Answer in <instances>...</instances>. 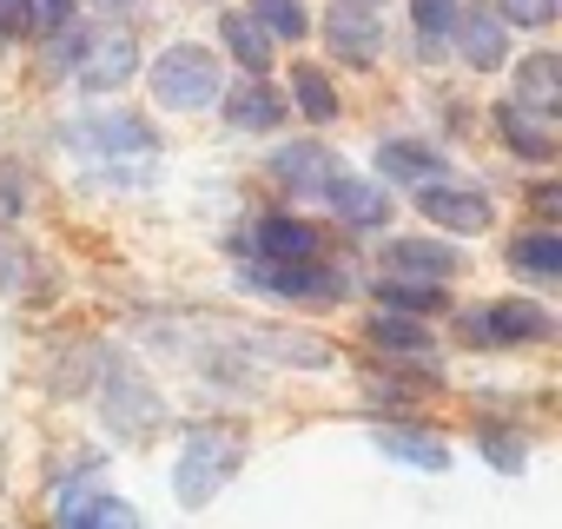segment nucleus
<instances>
[{"instance_id": "23", "label": "nucleus", "mask_w": 562, "mask_h": 529, "mask_svg": "<svg viewBox=\"0 0 562 529\" xmlns=\"http://www.w3.org/2000/svg\"><path fill=\"white\" fill-rule=\"evenodd\" d=\"M371 338H378L384 351H397V358H424V351H430V331H424L417 318H397V312H378V318H371Z\"/></svg>"}, {"instance_id": "20", "label": "nucleus", "mask_w": 562, "mask_h": 529, "mask_svg": "<svg viewBox=\"0 0 562 529\" xmlns=\"http://www.w3.org/2000/svg\"><path fill=\"white\" fill-rule=\"evenodd\" d=\"M509 264L529 279H555L562 272V238L555 232H522V238H509Z\"/></svg>"}, {"instance_id": "3", "label": "nucleus", "mask_w": 562, "mask_h": 529, "mask_svg": "<svg viewBox=\"0 0 562 529\" xmlns=\"http://www.w3.org/2000/svg\"><path fill=\"white\" fill-rule=\"evenodd\" d=\"M549 331H555V318L542 305H529V299H503V305L463 318V338H476V345H536Z\"/></svg>"}, {"instance_id": "27", "label": "nucleus", "mask_w": 562, "mask_h": 529, "mask_svg": "<svg viewBox=\"0 0 562 529\" xmlns=\"http://www.w3.org/2000/svg\"><path fill=\"white\" fill-rule=\"evenodd\" d=\"M74 21V0H27V34H60Z\"/></svg>"}, {"instance_id": "19", "label": "nucleus", "mask_w": 562, "mask_h": 529, "mask_svg": "<svg viewBox=\"0 0 562 529\" xmlns=\"http://www.w3.org/2000/svg\"><path fill=\"white\" fill-rule=\"evenodd\" d=\"M251 21L265 41H305L312 34V14H305V0H245Z\"/></svg>"}, {"instance_id": "34", "label": "nucleus", "mask_w": 562, "mask_h": 529, "mask_svg": "<svg viewBox=\"0 0 562 529\" xmlns=\"http://www.w3.org/2000/svg\"><path fill=\"white\" fill-rule=\"evenodd\" d=\"M100 8H126V0H100Z\"/></svg>"}, {"instance_id": "4", "label": "nucleus", "mask_w": 562, "mask_h": 529, "mask_svg": "<svg viewBox=\"0 0 562 529\" xmlns=\"http://www.w3.org/2000/svg\"><path fill=\"white\" fill-rule=\"evenodd\" d=\"M457 47H463V60L476 67V74H496L503 67V54H509V27L496 21V8H457Z\"/></svg>"}, {"instance_id": "10", "label": "nucleus", "mask_w": 562, "mask_h": 529, "mask_svg": "<svg viewBox=\"0 0 562 529\" xmlns=\"http://www.w3.org/2000/svg\"><path fill=\"white\" fill-rule=\"evenodd\" d=\"M265 285L278 299H345V279L331 272V264H265Z\"/></svg>"}, {"instance_id": "28", "label": "nucleus", "mask_w": 562, "mask_h": 529, "mask_svg": "<svg viewBox=\"0 0 562 529\" xmlns=\"http://www.w3.org/2000/svg\"><path fill=\"white\" fill-rule=\"evenodd\" d=\"M74 529H139V516H133V503H113V496H106V503H93Z\"/></svg>"}, {"instance_id": "25", "label": "nucleus", "mask_w": 562, "mask_h": 529, "mask_svg": "<svg viewBox=\"0 0 562 529\" xmlns=\"http://www.w3.org/2000/svg\"><path fill=\"white\" fill-rule=\"evenodd\" d=\"M378 305L404 318V312H437V305H443V292H437V285H404V279H384V285H378Z\"/></svg>"}, {"instance_id": "5", "label": "nucleus", "mask_w": 562, "mask_h": 529, "mask_svg": "<svg viewBox=\"0 0 562 529\" xmlns=\"http://www.w3.org/2000/svg\"><path fill=\"white\" fill-rule=\"evenodd\" d=\"M417 212L430 225H443V232H490V199L470 192V185H424Z\"/></svg>"}, {"instance_id": "33", "label": "nucleus", "mask_w": 562, "mask_h": 529, "mask_svg": "<svg viewBox=\"0 0 562 529\" xmlns=\"http://www.w3.org/2000/svg\"><path fill=\"white\" fill-rule=\"evenodd\" d=\"M0 285H21V272H14V251L0 245Z\"/></svg>"}, {"instance_id": "32", "label": "nucleus", "mask_w": 562, "mask_h": 529, "mask_svg": "<svg viewBox=\"0 0 562 529\" xmlns=\"http://www.w3.org/2000/svg\"><path fill=\"white\" fill-rule=\"evenodd\" d=\"M529 205H536L542 218H555V212H562V192H555V185H536V192H529Z\"/></svg>"}, {"instance_id": "31", "label": "nucleus", "mask_w": 562, "mask_h": 529, "mask_svg": "<svg viewBox=\"0 0 562 529\" xmlns=\"http://www.w3.org/2000/svg\"><path fill=\"white\" fill-rule=\"evenodd\" d=\"M0 34H27V0H0Z\"/></svg>"}, {"instance_id": "35", "label": "nucleus", "mask_w": 562, "mask_h": 529, "mask_svg": "<svg viewBox=\"0 0 562 529\" xmlns=\"http://www.w3.org/2000/svg\"><path fill=\"white\" fill-rule=\"evenodd\" d=\"M358 8H364V14H371V8H378V0H358Z\"/></svg>"}, {"instance_id": "17", "label": "nucleus", "mask_w": 562, "mask_h": 529, "mask_svg": "<svg viewBox=\"0 0 562 529\" xmlns=\"http://www.w3.org/2000/svg\"><path fill=\"white\" fill-rule=\"evenodd\" d=\"M496 126H503V139H509L522 159H555V133H549V120H542V113L503 106V113H496Z\"/></svg>"}, {"instance_id": "14", "label": "nucleus", "mask_w": 562, "mask_h": 529, "mask_svg": "<svg viewBox=\"0 0 562 529\" xmlns=\"http://www.w3.org/2000/svg\"><path fill=\"white\" fill-rule=\"evenodd\" d=\"M271 172L285 179L292 192H325V185L338 179V166H331V153H325V146H285V153L271 159Z\"/></svg>"}, {"instance_id": "11", "label": "nucleus", "mask_w": 562, "mask_h": 529, "mask_svg": "<svg viewBox=\"0 0 562 529\" xmlns=\"http://www.w3.org/2000/svg\"><path fill=\"white\" fill-rule=\"evenodd\" d=\"M106 424H113L120 437H146V430L159 424V397L120 371V378H113V397H106Z\"/></svg>"}, {"instance_id": "26", "label": "nucleus", "mask_w": 562, "mask_h": 529, "mask_svg": "<svg viewBox=\"0 0 562 529\" xmlns=\"http://www.w3.org/2000/svg\"><path fill=\"white\" fill-rule=\"evenodd\" d=\"M562 0H496V21L503 27H549Z\"/></svg>"}, {"instance_id": "15", "label": "nucleus", "mask_w": 562, "mask_h": 529, "mask_svg": "<svg viewBox=\"0 0 562 529\" xmlns=\"http://www.w3.org/2000/svg\"><path fill=\"white\" fill-rule=\"evenodd\" d=\"M225 120H232L238 133H271L278 120H285V100H278L265 80H245V87L225 100Z\"/></svg>"}, {"instance_id": "13", "label": "nucleus", "mask_w": 562, "mask_h": 529, "mask_svg": "<svg viewBox=\"0 0 562 529\" xmlns=\"http://www.w3.org/2000/svg\"><path fill=\"white\" fill-rule=\"evenodd\" d=\"M378 172L384 179H404V185H443V159L430 146H417V139H391L378 153Z\"/></svg>"}, {"instance_id": "2", "label": "nucleus", "mask_w": 562, "mask_h": 529, "mask_svg": "<svg viewBox=\"0 0 562 529\" xmlns=\"http://www.w3.org/2000/svg\"><path fill=\"white\" fill-rule=\"evenodd\" d=\"M218 93H225V80H218L212 47L179 41V47H166V54L153 60V100H159V106H172V113H199V106H212Z\"/></svg>"}, {"instance_id": "7", "label": "nucleus", "mask_w": 562, "mask_h": 529, "mask_svg": "<svg viewBox=\"0 0 562 529\" xmlns=\"http://www.w3.org/2000/svg\"><path fill=\"white\" fill-rule=\"evenodd\" d=\"M133 67H139L133 34H106V41H93V47L80 54V87H87V93H113V87L133 80Z\"/></svg>"}, {"instance_id": "18", "label": "nucleus", "mask_w": 562, "mask_h": 529, "mask_svg": "<svg viewBox=\"0 0 562 529\" xmlns=\"http://www.w3.org/2000/svg\"><path fill=\"white\" fill-rule=\"evenodd\" d=\"M378 443H384L397 463H417V470H450V450H443V437H430V430H397V424H384V430H378Z\"/></svg>"}, {"instance_id": "29", "label": "nucleus", "mask_w": 562, "mask_h": 529, "mask_svg": "<svg viewBox=\"0 0 562 529\" xmlns=\"http://www.w3.org/2000/svg\"><path fill=\"white\" fill-rule=\"evenodd\" d=\"M411 14H417V27L437 41V34H450V21H457V0H411Z\"/></svg>"}, {"instance_id": "12", "label": "nucleus", "mask_w": 562, "mask_h": 529, "mask_svg": "<svg viewBox=\"0 0 562 529\" xmlns=\"http://www.w3.org/2000/svg\"><path fill=\"white\" fill-rule=\"evenodd\" d=\"M325 199L338 205V218H345V225H364V232L391 218V199H384L371 179H345V172H338V179L325 185Z\"/></svg>"}, {"instance_id": "16", "label": "nucleus", "mask_w": 562, "mask_h": 529, "mask_svg": "<svg viewBox=\"0 0 562 529\" xmlns=\"http://www.w3.org/2000/svg\"><path fill=\"white\" fill-rule=\"evenodd\" d=\"M325 34H331V47L345 54V60H371L378 54V21L364 14V8H351V0H338V8H331V21H325Z\"/></svg>"}, {"instance_id": "24", "label": "nucleus", "mask_w": 562, "mask_h": 529, "mask_svg": "<svg viewBox=\"0 0 562 529\" xmlns=\"http://www.w3.org/2000/svg\"><path fill=\"white\" fill-rule=\"evenodd\" d=\"M292 93H299V106H305V120H338V93H331V80L318 74V67H299L292 74Z\"/></svg>"}, {"instance_id": "21", "label": "nucleus", "mask_w": 562, "mask_h": 529, "mask_svg": "<svg viewBox=\"0 0 562 529\" xmlns=\"http://www.w3.org/2000/svg\"><path fill=\"white\" fill-rule=\"evenodd\" d=\"M218 34H225V47H232V60H238V67H251V74H265V67H271V41L258 34V21H251V14H225V21H218Z\"/></svg>"}, {"instance_id": "9", "label": "nucleus", "mask_w": 562, "mask_h": 529, "mask_svg": "<svg viewBox=\"0 0 562 529\" xmlns=\"http://www.w3.org/2000/svg\"><path fill=\"white\" fill-rule=\"evenodd\" d=\"M509 106H522V113H555L562 106V60L555 54H529L522 67H516V100Z\"/></svg>"}, {"instance_id": "8", "label": "nucleus", "mask_w": 562, "mask_h": 529, "mask_svg": "<svg viewBox=\"0 0 562 529\" xmlns=\"http://www.w3.org/2000/svg\"><path fill=\"white\" fill-rule=\"evenodd\" d=\"M384 258H391V279H404V285H443L463 264L450 245H430V238H397Z\"/></svg>"}, {"instance_id": "1", "label": "nucleus", "mask_w": 562, "mask_h": 529, "mask_svg": "<svg viewBox=\"0 0 562 529\" xmlns=\"http://www.w3.org/2000/svg\"><path fill=\"white\" fill-rule=\"evenodd\" d=\"M238 463H245V430L238 424H199L192 437H186V457H179V470H172V489H179V503L186 509H199V503H212L232 476H238Z\"/></svg>"}, {"instance_id": "22", "label": "nucleus", "mask_w": 562, "mask_h": 529, "mask_svg": "<svg viewBox=\"0 0 562 529\" xmlns=\"http://www.w3.org/2000/svg\"><path fill=\"white\" fill-rule=\"evenodd\" d=\"M80 146H100V153H153V133L139 120H93V126H80Z\"/></svg>"}, {"instance_id": "6", "label": "nucleus", "mask_w": 562, "mask_h": 529, "mask_svg": "<svg viewBox=\"0 0 562 529\" xmlns=\"http://www.w3.org/2000/svg\"><path fill=\"white\" fill-rule=\"evenodd\" d=\"M251 251L265 264H312L318 258V232L305 218H285V212H271L258 232H251Z\"/></svg>"}, {"instance_id": "30", "label": "nucleus", "mask_w": 562, "mask_h": 529, "mask_svg": "<svg viewBox=\"0 0 562 529\" xmlns=\"http://www.w3.org/2000/svg\"><path fill=\"white\" fill-rule=\"evenodd\" d=\"M483 450H490V463H496V470H522V443H516V437L483 430Z\"/></svg>"}]
</instances>
